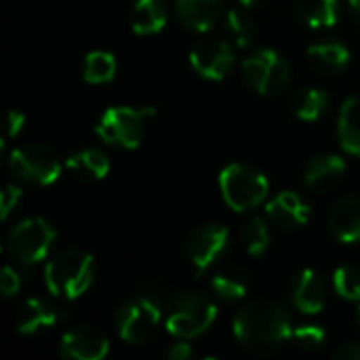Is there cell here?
I'll return each instance as SVG.
<instances>
[{
    "label": "cell",
    "instance_id": "6da1fadb",
    "mask_svg": "<svg viewBox=\"0 0 360 360\" xmlns=\"http://www.w3.org/2000/svg\"><path fill=\"white\" fill-rule=\"evenodd\" d=\"M232 327L240 346L253 354H272L293 338L287 308L268 297L247 304L236 314Z\"/></svg>",
    "mask_w": 360,
    "mask_h": 360
},
{
    "label": "cell",
    "instance_id": "7a4b0ae2",
    "mask_svg": "<svg viewBox=\"0 0 360 360\" xmlns=\"http://www.w3.org/2000/svg\"><path fill=\"white\" fill-rule=\"evenodd\" d=\"M95 278V259L89 251L68 247L59 251L44 268L46 289L61 300H78L89 291Z\"/></svg>",
    "mask_w": 360,
    "mask_h": 360
},
{
    "label": "cell",
    "instance_id": "3957f363",
    "mask_svg": "<svg viewBox=\"0 0 360 360\" xmlns=\"http://www.w3.org/2000/svg\"><path fill=\"white\" fill-rule=\"evenodd\" d=\"M165 295L156 283L141 287L137 297L122 304L116 312V329L129 344H146L156 335L162 321Z\"/></svg>",
    "mask_w": 360,
    "mask_h": 360
},
{
    "label": "cell",
    "instance_id": "277c9868",
    "mask_svg": "<svg viewBox=\"0 0 360 360\" xmlns=\"http://www.w3.org/2000/svg\"><path fill=\"white\" fill-rule=\"evenodd\" d=\"M215 319L217 306L211 297L198 291H186L171 302L165 327L179 340H194L202 335L215 323Z\"/></svg>",
    "mask_w": 360,
    "mask_h": 360
},
{
    "label": "cell",
    "instance_id": "5b68a950",
    "mask_svg": "<svg viewBox=\"0 0 360 360\" xmlns=\"http://www.w3.org/2000/svg\"><path fill=\"white\" fill-rule=\"evenodd\" d=\"M219 188L226 205L234 211L255 209L266 200L270 190L266 175L243 162H232L219 173Z\"/></svg>",
    "mask_w": 360,
    "mask_h": 360
},
{
    "label": "cell",
    "instance_id": "8992f818",
    "mask_svg": "<svg viewBox=\"0 0 360 360\" xmlns=\"http://www.w3.org/2000/svg\"><path fill=\"white\" fill-rule=\"evenodd\" d=\"M154 116V108H129V105H118V108H108L103 116L99 118L95 131L97 135L112 146H120L127 150H133L141 143L146 135V124L148 118Z\"/></svg>",
    "mask_w": 360,
    "mask_h": 360
},
{
    "label": "cell",
    "instance_id": "52a82bcc",
    "mask_svg": "<svg viewBox=\"0 0 360 360\" xmlns=\"http://www.w3.org/2000/svg\"><path fill=\"white\" fill-rule=\"evenodd\" d=\"M8 169L19 181L49 186L61 175V160L51 146L32 141L11 152Z\"/></svg>",
    "mask_w": 360,
    "mask_h": 360
},
{
    "label": "cell",
    "instance_id": "ba28073f",
    "mask_svg": "<svg viewBox=\"0 0 360 360\" xmlns=\"http://www.w3.org/2000/svg\"><path fill=\"white\" fill-rule=\"evenodd\" d=\"M240 74L247 86L253 89L255 93L276 95L289 84L291 65L278 51L259 49L243 61Z\"/></svg>",
    "mask_w": 360,
    "mask_h": 360
},
{
    "label": "cell",
    "instance_id": "9c48e42d",
    "mask_svg": "<svg viewBox=\"0 0 360 360\" xmlns=\"http://www.w3.org/2000/svg\"><path fill=\"white\" fill-rule=\"evenodd\" d=\"M55 236V228L44 217H27L8 232L6 249L21 264H36L46 257Z\"/></svg>",
    "mask_w": 360,
    "mask_h": 360
},
{
    "label": "cell",
    "instance_id": "30bf717a",
    "mask_svg": "<svg viewBox=\"0 0 360 360\" xmlns=\"http://www.w3.org/2000/svg\"><path fill=\"white\" fill-rule=\"evenodd\" d=\"M228 243H230V230L226 226L221 224L198 226L186 243V251L194 266V272L196 274L207 272L224 255Z\"/></svg>",
    "mask_w": 360,
    "mask_h": 360
},
{
    "label": "cell",
    "instance_id": "8fae6325",
    "mask_svg": "<svg viewBox=\"0 0 360 360\" xmlns=\"http://www.w3.org/2000/svg\"><path fill=\"white\" fill-rule=\"evenodd\" d=\"M190 63L202 78L224 80L234 65V53L228 42L217 38H207L196 42L194 49L190 51Z\"/></svg>",
    "mask_w": 360,
    "mask_h": 360
},
{
    "label": "cell",
    "instance_id": "7c38bea8",
    "mask_svg": "<svg viewBox=\"0 0 360 360\" xmlns=\"http://www.w3.org/2000/svg\"><path fill=\"white\" fill-rule=\"evenodd\" d=\"M61 356L76 360H103L110 352V342L93 327H78L61 338Z\"/></svg>",
    "mask_w": 360,
    "mask_h": 360
},
{
    "label": "cell",
    "instance_id": "4fadbf2b",
    "mask_svg": "<svg viewBox=\"0 0 360 360\" xmlns=\"http://www.w3.org/2000/svg\"><path fill=\"white\" fill-rule=\"evenodd\" d=\"M266 213L270 221L283 230H300L310 221V207L297 192H281L268 205Z\"/></svg>",
    "mask_w": 360,
    "mask_h": 360
},
{
    "label": "cell",
    "instance_id": "5bb4252c",
    "mask_svg": "<svg viewBox=\"0 0 360 360\" xmlns=\"http://www.w3.org/2000/svg\"><path fill=\"white\" fill-rule=\"evenodd\" d=\"M293 306L304 314H319L327 302V287L323 276L314 268L302 270L291 283Z\"/></svg>",
    "mask_w": 360,
    "mask_h": 360
},
{
    "label": "cell",
    "instance_id": "9a60e30c",
    "mask_svg": "<svg viewBox=\"0 0 360 360\" xmlns=\"http://www.w3.org/2000/svg\"><path fill=\"white\" fill-rule=\"evenodd\" d=\"M344 173H346V162H344L342 156H338V154H323V156L312 158L306 165L304 179H306V186L310 190L327 192L335 184L342 181Z\"/></svg>",
    "mask_w": 360,
    "mask_h": 360
},
{
    "label": "cell",
    "instance_id": "2e32d148",
    "mask_svg": "<svg viewBox=\"0 0 360 360\" xmlns=\"http://www.w3.org/2000/svg\"><path fill=\"white\" fill-rule=\"evenodd\" d=\"M329 230L344 243L360 240V196L342 198L329 213Z\"/></svg>",
    "mask_w": 360,
    "mask_h": 360
},
{
    "label": "cell",
    "instance_id": "e0dca14e",
    "mask_svg": "<svg viewBox=\"0 0 360 360\" xmlns=\"http://www.w3.org/2000/svg\"><path fill=\"white\" fill-rule=\"evenodd\" d=\"M175 8L186 27L194 32H207L221 15V0H175Z\"/></svg>",
    "mask_w": 360,
    "mask_h": 360
},
{
    "label": "cell",
    "instance_id": "ac0fdd59",
    "mask_svg": "<svg viewBox=\"0 0 360 360\" xmlns=\"http://www.w3.org/2000/svg\"><path fill=\"white\" fill-rule=\"evenodd\" d=\"M57 323L55 310L38 297H30L21 304L17 312V331L23 335H36L44 329H51Z\"/></svg>",
    "mask_w": 360,
    "mask_h": 360
},
{
    "label": "cell",
    "instance_id": "d6986e66",
    "mask_svg": "<svg viewBox=\"0 0 360 360\" xmlns=\"http://www.w3.org/2000/svg\"><path fill=\"white\" fill-rule=\"evenodd\" d=\"M338 137L348 154L360 156V95H352L342 103L338 116Z\"/></svg>",
    "mask_w": 360,
    "mask_h": 360
},
{
    "label": "cell",
    "instance_id": "ffe728a7",
    "mask_svg": "<svg viewBox=\"0 0 360 360\" xmlns=\"http://www.w3.org/2000/svg\"><path fill=\"white\" fill-rule=\"evenodd\" d=\"M211 287L213 291L226 300V302H236V300H243L249 289H251V278H249V272L243 268V266H236V264H228L224 268H219L215 274H213V281H211Z\"/></svg>",
    "mask_w": 360,
    "mask_h": 360
},
{
    "label": "cell",
    "instance_id": "44dd1931",
    "mask_svg": "<svg viewBox=\"0 0 360 360\" xmlns=\"http://www.w3.org/2000/svg\"><path fill=\"white\" fill-rule=\"evenodd\" d=\"M65 167L74 177L84 179V181H97V179H103L110 173L108 156L101 150H95V148H86V150H80V152L72 154L68 158Z\"/></svg>",
    "mask_w": 360,
    "mask_h": 360
},
{
    "label": "cell",
    "instance_id": "7402d4cb",
    "mask_svg": "<svg viewBox=\"0 0 360 360\" xmlns=\"http://www.w3.org/2000/svg\"><path fill=\"white\" fill-rule=\"evenodd\" d=\"M308 61L319 70L327 74H335L344 70L350 61V51L346 44L327 40V42H316L308 49Z\"/></svg>",
    "mask_w": 360,
    "mask_h": 360
},
{
    "label": "cell",
    "instance_id": "603a6c76",
    "mask_svg": "<svg viewBox=\"0 0 360 360\" xmlns=\"http://www.w3.org/2000/svg\"><path fill=\"white\" fill-rule=\"evenodd\" d=\"M167 23V6L162 0H137L133 6L131 25L135 34H156Z\"/></svg>",
    "mask_w": 360,
    "mask_h": 360
},
{
    "label": "cell",
    "instance_id": "cb8c5ba5",
    "mask_svg": "<svg viewBox=\"0 0 360 360\" xmlns=\"http://www.w3.org/2000/svg\"><path fill=\"white\" fill-rule=\"evenodd\" d=\"M300 15L310 27H331L340 19L338 0H300Z\"/></svg>",
    "mask_w": 360,
    "mask_h": 360
},
{
    "label": "cell",
    "instance_id": "d4e9b609",
    "mask_svg": "<svg viewBox=\"0 0 360 360\" xmlns=\"http://www.w3.org/2000/svg\"><path fill=\"white\" fill-rule=\"evenodd\" d=\"M116 74V57L110 51H91L84 59L82 76L91 84L110 82Z\"/></svg>",
    "mask_w": 360,
    "mask_h": 360
},
{
    "label": "cell",
    "instance_id": "484cf974",
    "mask_svg": "<svg viewBox=\"0 0 360 360\" xmlns=\"http://www.w3.org/2000/svg\"><path fill=\"white\" fill-rule=\"evenodd\" d=\"M329 105V95L321 89H304L293 97V112L300 120H316Z\"/></svg>",
    "mask_w": 360,
    "mask_h": 360
},
{
    "label": "cell",
    "instance_id": "4316f807",
    "mask_svg": "<svg viewBox=\"0 0 360 360\" xmlns=\"http://www.w3.org/2000/svg\"><path fill=\"white\" fill-rule=\"evenodd\" d=\"M240 240H243V247L247 249L249 255L262 257L268 251L270 240H272L266 219H262V217L247 219L243 230H240Z\"/></svg>",
    "mask_w": 360,
    "mask_h": 360
},
{
    "label": "cell",
    "instance_id": "83f0119b",
    "mask_svg": "<svg viewBox=\"0 0 360 360\" xmlns=\"http://www.w3.org/2000/svg\"><path fill=\"white\" fill-rule=\"evenodd\" d=\"M226 30L236 46H249L255 40V25L253 21L238 8L228 11L226 15Z\"/></svg>",
    "mask_w": 360,
    "mask_h": 360
},
{
    "label": "cell",
    "instance_id": "f1b7e54d",
    "mask_svg": "<svg viewBox=\"0 0 360 360\" xmlns=\"http://www.w3.org/2000/svg\"><path fill=\"white\" fill-rule=\"evenodd\" d=\"M333 287L344 300L356 302L360 300V272L350 266H340L333 272Z\"/></svg>",
    "mask_w": 360,
    "mask_h": 360
},
{
    "label": "cell",
    "instance_id": "f546056e",
    "mask_svg": "<svg viewBox=\"0 0 360 360\" xmlns=\"http://www.w3.org/2000/svg\"><path fill=\"white\" fill-rule=\"evenodd\" d=\"M293 338L295 342L304 348V350H319L325 340H327V333L323 327L319 325H304V327H297L293 331Z\"/></svg>",
    "mask_w": 360,
    "mask_h": 360
},
{
    "label": "cell",
    "instance_id": "4dcf8cb0",
    "mask_svg": "<svg viewBox=\"0 0 360 360\" xmlns=\"http://www.w3.org/2000/svg\"><path fill=\"white\" fill-rule=\"evenodd\" d=\"M19 200H21V190L13 184L4 186V190L0 194V217L8 219V215L17 209Z\"/></svg>",
    "mask_w": 360,
    "mask_h": 360
},
{
    "label": "cell",
    "instance_id": "1f68e13d",
    "mask_svg": "<svg viewBox=\"0 0 360 360\" xmlns=\"http://www.w3.org/2000/svg\"><path fill=\"white\" fill-rule=\"evenodd\" d=\"M0 283H2V295H4V297H13V295L19 293V289H21V276H19V272H17L15 268H11V266H4V268H2V278H0Z\"/></svg>",
    "mask_w": 360,
    "mask_h": 360
},
{
    "label": "cell",
    "instance_id": "d6a6232c",
    "mask_svg": "<svg viewBox=\"0 0 360 360\" xmlns=\"http://www.w3.org/2000/svg\"><path fill=\"white\" fill-rule=\"evenodd\" d=\"M23 124H25V116H23V112H19V110H11V112H8V116H6L4 141H2V143H6L8 139L17 137V135H19V131L23 129Z\"/></svg>",
    "mask_w": 360,
    "mask_h": 360
},
{
    "label": "cell",
    "instance_id": "836d02e7",
    "mask_svg": "<svg viewBox=\"0 0 360 360\" xmlns=\"http://www.w3.org/2000/svg\"><path fill=\"white\" fill-rule=\"evenodd\" d=\"M190 356H192V348H190V344H186V340L173 344L167 352V359L171 360H188Z\"/></svg>",
    "mask_w": 360,
    "mask_h": 360
},
{
    "label": "cell",
    "instance_id": "e575fe53",
    "mask_svg": "<svg viewBox=\"0 0 360 360\" xmlns=\"http://www.w3.org/2000/svg\"><path fill=\"white\" fill-rule=\"evenodd\" d=\"M335 359L360 360V342H354V344H344L342 348H338V350H335Z\"/></svg>",
    "mask_w": 360,
    "mask_h": 360
},
{
    "label": "cell",
    "instance_id": "d590c367",
    "mask_svg": "<svg viewBox=\"0 0 360 360\" xmlns=\"http://www.w3.org/2000/svg\"><path fill=\"white\" fill-rule=\"evenodd\" d=\"M350 4H352V8L359 13V17H360V0H350Z\"/></svg>",
    "mask_w": 360,
    "mask_h": 360
},
{
    "label": "cell",
    "instance_id": "8d00e7d4",
    "mask_svg": "<svg viewBox=\"0 0 360 360\" xmlns=\"http://www.w3.org/2000/svg\"><path fill=\"white\" fill-rule=\"evenodd\" d=\"M238 2H240L243 6H251V4H255L257 0H238Z\"/></svg>",
    "mask_w": 360,
    "mask_h": 360
},
{
    "label": "cell",
    "instance_id": "74e56055",
    "mask_svg": "<svg viewBox=\"0 0 360 360\" xmlns=\"http://www.w3.org/2000/svg\"><path fill=\"white\" fill-rule=\"evenodd\" d=\"M359 325H360V308H359Z\"/></svg>",
    "mask_w": 360,
    "mask_h": 360
}]
</instances>
